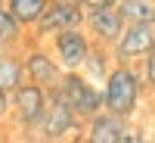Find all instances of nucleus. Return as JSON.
Masks as SVG:
<instances>
[{"label": "nucleus", "instance_id": "nucleus-1", "mask_svg": "<svg viewBox=\"0 0 155 143\" xmlns=\"http://www.w3.org/2000/svg\"><path fill=\"white\" fill-rule=\"evenodd\" d=\"M99 87H102V109L121 118H134L146 94L143 72L137 69V62H115Z\"/></svg>", "mask_w": 155, "mask_h": 143}, {"label": "nucleus", "instance_id": "nucleus-2", "mask_svg": "<svg viewBox=\"0 0 155 143\" xmlns=\"http://www.w3.org/2000/svg\"><path fill=\"white\" fill-rule=\"evenodd\" d=\"M56 90L62 94V100L74 109V115H78L81 121H87V118H93L96 112H102V87H99L96 81H90L81 69L62 72Z\"/></svg>", "mask_w": 155, "mask_h": 143}, {"label": "nucleus", "instance_id": "nucleus-3", "mask_svg": "<svg viewBox=\"0 0 155 143\" xmlns=\"http://www.w3.org/2000/svg\"><path fill=\"white\" fill-rule=\"evenodd\" d=\"M78 131L84 134V121L78 118L74 109L62 100L59 90L50 87V103H47V112H44L41 124H37L34 137H37V140H68V137H74Z\"/></svg>", "mask_w": 155, "mask_h": 143}, {"label": "nucleus", "instance_id": "nucleus-4", "mask_svg": "<svg viewBox=\"0 0 155 143\" xmlns=\"http://www.w3.org/2000/svg\"><path fill=\"white\" fill-rule=\"evenodd\" d=\"M9 103H12V118H16V124L22 128L25 134H34L37 124H41L44 112H47V103H50V90L34 84V81H25L19 84L16 90L9 94Z\"/></svg>", "mask_w": 155, "mask_h": 143}, {"label": "nucleus", "instance_id": "nucleus-5", "mask_svg": "<svg viewBox=\"0 0 155 143\" xmlns=\"http://www.w3.org/2000/svg\"><path fill=\"white\" fill-rule=\"evenodd\" d=\"M84 140L87 143H140L146 140V134L130 128V118H121V115L102 109L84 121Z\"/></svg>", "mask_w": 155, "mask_h": 143}, {"label": "nucleus", "instance_id": "nucleus-6", "mask_svg": "<svg viewBox=\"0 0 155 143\" xmlns=\"http://www.w3.org/2000/svg\"><path fill=\"white\" fill-rule=\"evenodd\" d=\"M93 47V37L87 34L84 25H74V28H62L50 37V53L56 56V62L62 66V72H74L84 69V59Z\"/></svg>", "mask_w": 155, "mask_h": 143}, {"label": "nucleus", "instance_id": "nucleus-7", "mask_svg": "<svg viewBox=\"0 0 155 143\" xmlns=\"http://www.w3.org/2000/svg\"><path fill=\"white\" fill-rule=\"evenodd\" d=\"M84 16L87 12L81 9L78 0H50L44 16L34 22V41H50L56 31L62 28H74V25H84Z\"/></svg>", "mask_w": 155, "mask_h": 143}, {"label": "nucleus", "instance_id": "nucleus-8", "mask_svg": "<svg viewBox=\"0 0 155 143\" xmlns=\"http://www.w3.org/2000/svg\"><path fill=\"white\" fill-rule=\"evenodd\" d=\"M152 47H155V22H127L112 53L115 62H143V56Z\"/></svg>", "mask_w": 155, "mask_h": 143}, {"label": "nucleus", "instance_id": "nucleus-9", "mask_svg": "<svg viewBox=\"0 0 155 143\" xmlns=\"http://www.w3.org/2000/svg\"><path fill=\"white\" fill-rule=\"evenodd\" d=\"M22 59H25V78L41 87H56L59 78H62V66L56 62V56L50 53L47 47H41V41L28 44V50H22Z\"/></svg>", "mask_w": 155, "mask_h": 143}, {"label": "nucleus", "instance_id": "nucleus-10", "mask_svg": "<svg viewBox=\"0 0 155 143\" xmlns=\"http://www.w3.org/2000/svg\"><path fill=\"white\" fill-rule=\"evenodd\" d=\"M124 25H127V19H124V12H121L118 3L115 6H102V9H90L84 16L87 34L93 37L96 44H106V47H115V41H118L121 31H124Z\"/></svg>", "mask_w": 155, "mask_h": 143}, {"label": "nucleus", "instance_id": "nucleus-11", "mask_svg": "<svg viewBox=\"0 0 155 143\" xmlns=\"http://www.w3.org/2000/svg\"><path fill=\"white\" fill-rule=\"evenodd\" d=\"M25 59L19 53V47H3L0 50V87L12 94L19 84H25Z\"/></svg>", "mask_w": 155, "mask_h": 143}, {"label": "nucleus", "instance_id": "nucleus-12", "mask_svg": "<svg viewBox=\"0 0 155 143\" xmlns=\"http://www.w3.org/2000/svg\"><path fill=\"white\" fill-rule=\"evenodd\" d=\"M112 66H115V53H112V47L93 41V47H90V53H87V59H84V69H81V72L90 78V81L102 84V78L109 75Z\"/></svg>", "mask_w": 155, "mask_h": 143}, {"label": "nucleus", "instance_id": "nucleus-13", "mask_svg": "<svg viewBox=\"0 0 155 143\" xmlns=\"http://www.w3.org/2000/svg\"><path fill=\"white\" fill-rule=\"evenodd\" d=\"M47 3H50V0H3V6L25 25V28H34V22L44 16Z\"/></svg>", "mask_w": 155, "mask_h": 143}, {"label": "nucleus", "instance_id": "nucleus-14", "mask_svg": "<svg viewBox=\"0 0 155 143\" xmlns=\"http://www.w3.org/2000/svg\"><path fill=\"white\" fill-rule=\"evenodd\" d=\"M22 41H25V25L6 6H0V50L3 47H22Z\"/></svg>", "mask_w": 155, "mask_h": 143}, {"label": "nucleus", "instance_id": "nucleus-15", "mask_svg": "<svg viewBox=\"0 0 155 143\" xmlns=\"http://www.w3.org/2000/svg\"><path fill=\"white\" fill-rule=\"evenodd\" d=\"M127 22H155V0H118Z\"/></svg>", "mask_w": 155, "mask_h": 143}, {"label": "nucleus", "instance_id": "nucleus-16", "mask_svg": "<svg viewBox=\"0 0 155 143\" xmlns=\"http://www.w3.org/2000/svg\"><path fill=\"white\" fill-rule=\"evenodd\" d=\"M140 72H143V84H146V90H152V94H155V47L143 56V69H140Z\"/></svg>", "mask_w": 155, "mask_h": 143}, {"label": "nucleus", "instance_id": "nucleus-17", "mask_svg": "<svg viewBox=\"0 0 155 143\" xmlns=\"http://www.w3.org/2000/svg\"><path fill=\"white\" fill-rule=\"evenodd\" d=\"M81 3V9L84 12H90V9H102V6H115L118 0H78Z\"/></svg>", "mask_w": 155, "mask_h": 143}, {"label": "nucleus", "instance_id": "nucleus-18", "mask_svg": "<svg viewBox=\"0 0 155 143\" xmlns=\"http://www.w3.org/2000/svg\"><path fill=\"white\" fill-rule=\"evenodd\" d=\"M9 112H12V103H9V94H6L3 87H0V121H3V118H6Z\"/></svg>", "mask_w": 155, "mask_h": 143}, {"label": "nucleus", "instance_id": "nucleus-19", "mask_svg": "<svg viewBox=\"0 0 155 143\" xmlns=\"http://www.w3.org/2000/svg\"><path fill=\"white\" fill-rule=\"evenodd\" d=\"M0 6H3V0H0Z\"/></svg>", "mask_w": 155, "mask_h": 143}]
</instances>
